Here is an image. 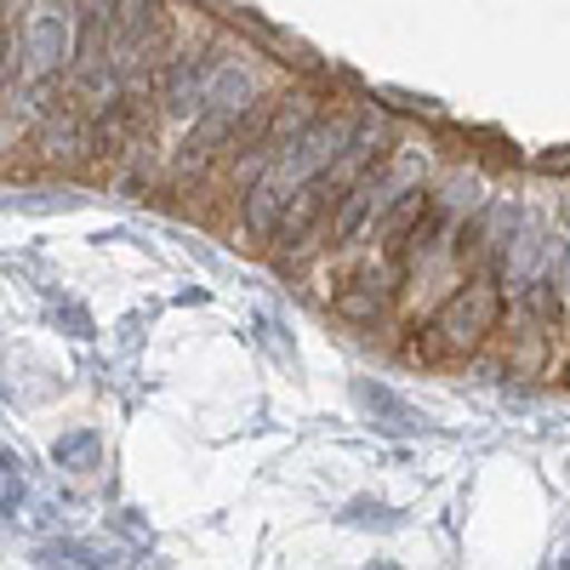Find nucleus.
I'll return each instance as SVG.
<instances>
[{
  "label": "nucleus",
  "instance_id": "obj_2",
  "mask_svg": "<svg viewBox=\"0 0 570 570\" xmlns=\"http://www.w3.org/2000/svg\"><path fill=\"white\" fill-rule=\"evenodd\" d=\"M75 63V7H35L23 29V75L29 86H58Z\"/></svg>",
  "mask_w": 570,
  "mask_h": 570
},
{
  "label": "nucleus",
  "instance_id": "obj_3",
  "mask_svg": "<svg viewBox=\"0 0 570 570\" xmlns=\"http://www.w3.org/2000/svg\"><path fill=\"white\" fill-rule=\"evenodd\" d=\"M212 69L217 58L212 52H171L160 69H155V91H160V109L166 115H206V86H212Z\"/></svg>",
  "mask_w": 570,
  "mask_h": 570
},
{
  "label": "nucleus",
  "instance_id": "obj_4",
  "mask_svg": "<svg viewBox=\"0 0 570 570\" xmlns=\"http://www.w3.org/2000/svg\"><path fill=\"white\" fill-rule=\"evenodd\" d=\"M337 200H343V188L331 183V177H314V183L292 188V200H285V217H279V234H274V240H285V252L308 246V240H314V228L331 223Z\"/></svg>",
  "mask_w": 570,
  "mask_h": 570
},
{
  "label": "nucleus",
  "instance_id": "obj_10",
  "mask_svg": "<svg viewBox=\"0 0 570 570\" xmlns=\"http://www.w3.org/2000/svg\"><path fill=\"white\" fill-rule=\"evenodd\" d=\"M519 308H525L537 325H559V320H564V292H559V279H553V274H537L525 292H519Z\"/></svg>",
  "mask_w": 570,
  "mask_h": 570
},
{
  "label": "nucleus",
  "instance_id": "obj_1",
  "mask_svg": "<svg viewBox=\"0 0 570 570\" xmlns=\"http://www.w3.org/2000/svg\"><path fill=\"white\" fill-rule=\"evenodd\" d=\"M502 320V292L497 279H468L462 292H451L440 303V314L428 320V337H434V354H473Z\"/></svg>",
  "mask_w": 570,
  "mask_h": 570
},
{
  "label": "nucleus",
  "instance_id": "obj_11",
  "mask_svg": "<svg viewBox=\"0 0 570 570\" xmlns=\"http://www.w3.org/2000/svg\"><path fill=\"white\" fill-rule=\"evenodd\" d=\"M564 570H570V559H564Z\"/></svg>",
  "mask_w": 570,
  "mask_h": 570
},
{
  "label": "nucleus",
  "instance_id": "obj_6",
  "mask_svg": "<svg viewBox=\"0 0 570 570\" xmlns=\"http://www.w3.org/2000/svg\"><path fill=\"white\" fill-rule=\"evenodd\" d=\"M252 104H263V80L252 63H217L212 69V86H206V109L212 115H228V120H240Z\"/></svg>",
  "mask_w": 570,
  "mask_h": 570
},
{
  "label": "nucleus",
  "instance_id": "obj_7",
  "mask_svg": "<svg viewBox=\"0 0 570 570\" xmlns=\"http://www.w3.org/2000/svg\"><path fill=\"white\" fill-rule=\"evenodd\" d=\"M285 200H292V188L279 183V171L257 177L246 195H240V217H246V234L257 246H268L274 234H279V217H285Z\"/></svg>",
  "mask_w": 570,
  "mask_h": 570
},
{
  "label": "nucleus",
  "instance_id": "obj_9",
  "mask_svg": "<svg viewBox=\"0 0 570 570\" xmlns=\"http://www.w3.org/2000/svg\"><path fill=\"white\" fill-rule=\"evenodd\" d=\"M354 400L371 411V416H383V428H389V434H416V411L400 400V394H389L383 383H354Z\"/></svg>",
  "mask_w": 570,
  "mask_h": 570
},
{
  "label": "nucleus",
  "instance_id": "obj_5",
  "mask_svg": "<svg viewBox=\"0 0 570 570\" xmlns=\"http://www.w3.org/2000/svg\"><path fill=\"white\" fill-rule=\"evenodd\" d=\"M389 212V195H383V177H360V183H348L343 188V200H337V212H331V246H354L365 228H376V217Z\"/></svg>",
  "mask_w": 570,
  "mask_h": 570
},
{
  "label": "nucleus",
  "instance_id": "obj_8",
  "mask_svg": "<svg viewBox=\"0 0 570 570\" xmlns=\"http://www.w3.org/2000/svg\"><path fill=\"white\" fill-rule=\"evenodd\" d=\"M331 314L348 320V325H376L389 314V285H376V279H354L348 292L331 297Z\"/></svg>",
  "mask_w": 570,
  "mask_h": 570
}]
</instances>
